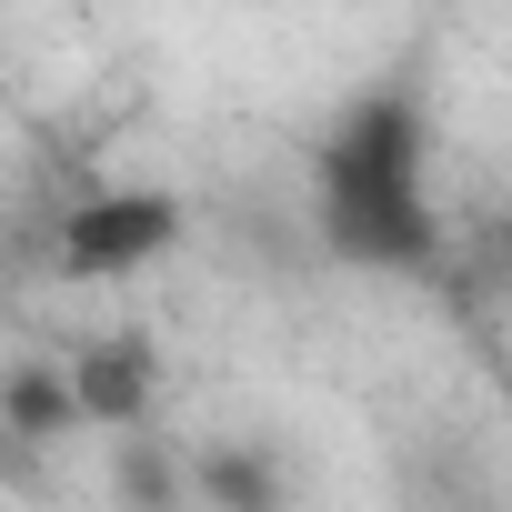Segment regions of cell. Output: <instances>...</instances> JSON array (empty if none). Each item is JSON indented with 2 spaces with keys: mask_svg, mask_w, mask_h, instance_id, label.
<instances>
[{
  "mask_svg": "<svg viewBox=\"0 0 512 512\" xmlns=\"http://www.w3.org/2000/svg\"><path fill=\"white\" fill-rule=\"evenodd\" d=\"M181 231H191V211H181L171 191H91V201H71L61 231H51V272H61V282H131V272L171 262Z\"/></svg>",
  "mask_w": 512,
  "mask_h": 512,
  "instance_id": "7a4b0ae2",
  "label": "cell"
},
{
  "mask_svg": "<svg viewBox=\"0 0 512 512\" xmlns=\"http://www.w3.org/2000/svg\"><path fill=\"white\" fill-rule=\"evenodd\" d=\"M0 432H11V442H61V432H81L71 362H21L11 382H0Z\"/></svg>",
  "mask_w": 512,
  "mask_h": 512,
  "instance_id": "5b68a950",
  "label": "cell"
},
{
  "mask_svg": "<svg viewBox=\"0 0 512 512\" xmlns=\"http://www.w3.org/2000/svg\"><path fill=\"white\" fill-rule=\"evenodd\" d=\"M191 502H211V512H292V472L262 442H211L201 472H191Z\"/></svg>",
  "mask_w": 512,
  "mask_h": 512,
  "instance_id": "277c9868",
  "label": "cell"
},
{
  "mask_svg": "<svg viewBox=\"0 0 512 512\" xmlns=\"http://www.w3.org/2000/svg\"><path fill=\"white\" fill-rule=\"evenodd\" d=\"M121 502H131V512H171V502H191V492L161 472V452H151V442H131V452H121Z\"/></svg>",
  "mask_w": 512,
  "mask_h": 512,
  "instance_id": "8992f818",
  "label": "cell"
},
{
  "mask_svg": "<svg viewBox=\"0 0 512 512\" xmlns=\"http://www.w3.org/2000/svg\"><path fill=\"white\" fill-rule=\"evenodd\" d=\"M71 392H81V422H151V392H161V362L141 332H111L91 352H71Z\"/></svg>",
  "mask_w": 512,
  "mask_h": 512,
  "instance_id": "3957f363",
  "label": "cell"
},
{
  "mask_svg": "<svg viewBox=\"0 0 512 512\" xmlns=\"http://www.w3.org/2000/svg\"><path fill=\"white\" fill-rule=\"evenodd\" d=\"M312 221L352 272H442V201H432V121L412 91H362L312 151Z\"/></svg>",
  "mask_w": 512,
  "mask_h": 512,
  "instance_id": "6da1fadb",
  "label": "cell"
}]
</instances>
